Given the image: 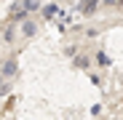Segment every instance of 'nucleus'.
Returning a JSON list of instances; mask_svg holds the SVG:
<instances>
[{
  "instance_id": "nucleus-1",
  "label": "nucleus",
  "mask_w": 123,
  "mask_h": 120,
  "mask_svg": "<svg viewBox=\"0 0 123 120\" xmlns=\"http://www.w3.org/2000/svg\"><path fill=\"white\" fill-rule=\"evenodd\" d=\"M80 8H83V13H94V11H96V0H83Z\"/></svg>"
},
{
  "instance_id": "nucleus-3",
  "label": "nucleus",
  "mask_w": 123,
  "mask_h": 120,
  "mask_svg": "<svg viewBox=\"0 0 123 120\" xmlns=\"http://www.w3.org/2000/svg\"><path fill=\"white\" fill-rule=\"evenodd\" d=\"M22 29H24V35H27V37H32V35H35V24H32V22H24V27H22Z\"/></svg>"
},
{
  "instance_id": "nucleus-5",
  "label": "nucleus",
  "mask_w": 123,
  "mask_h": 120,
  "mask_svg": "<svg viewBox=\"0 0 123 120\" xmlns=\"http://www.w3.org/2000/svg\"><path fill=\"white\" fill-rule=\"evenodd\" d=\"M35 8H37L35 0H27V3H24V11H35Z\"/></svg>"
},
{
  "instance_id": "nucleus-7",
  "label": "nucleus",
  "mask_w": 123,
  "mask_h": 120,
  "mask_svg": "<svg viewBox=\"0 0 123 120\" xmlns=\"http://www.w3.org/2000/svg\"><path fill=\"white\" fill-rule=\"evenodd\" d=\"M105 3H107V6H115V3H118V0H105Z\"/></svg>"
},
{
  "instance_id": "nucleus-6",
  "label": "nucleus",
  "mask_w": 123,
  "mask_h": 120,
  "mask_svg": "<svg viewBox=\"0 0 123 120\" xmlns=\"http://www.w3.org/2000/svg\"><path fill=\"white\" fill-rule=\"evenodd\" d=\"M43 13H46V16H54V13H56V6H46Z\"/></svg>"
},
{
  "instance_id": "nucleus-8",
  "label": "nucleus",
  "mask_w": 123,
  "mask_h": 120,
  "mask_svg": "<svg viewBox=\"0 0 123 120\" xmlns=\"http://www.w3.org/2000/svg\"><path fill=\"white\" fill-rule=\"evenodd\" d=\"M0 86H3V75H0Z\"/></svg>"
},
{
  "instance_id": "nucleus-2",
  "label": "nucleus",
  "mask_w": 123,
  "mask_h": 120,
  "mask_svg": "<svg viewBox=\"0 0 123 120\" xmlns=\"http://www.w3.org/2000/svg\"><path fill=\"white\" fill-rule=\"evenodd\" d=\"M16 72V62H6V67H3V75L8 77V75H13Z\"/></svg>"
},
{
  "instance_id": "nucleus-4",
  "label": "nucleus",
  "mask_w": 123,
  "mask_h": 120,
  "mask_svg": "<svg viewBox=\"0 0 123 120\" xmlns=\"http://www.w3.org/2000/svg\"><path fill=\"white\" fill-rule=\"evenodd\" d=\"M75 64H78V67H88V59H86V56H78Z\"/></svg>"
}]
</instances>
